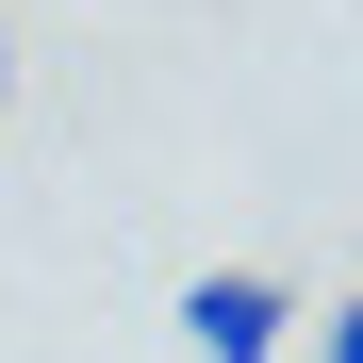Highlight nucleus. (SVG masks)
Wrapping results in <instances>:
<instances>
[{"label": "nucleus", "instance_id": "f03ea898", "mask_svg": "<svg viewBox=\"0 0 363 363\" xmlns=\"http://www.w3.org/2000/svg\"><path fill=\"white\" fill-rule=\"evenodd\" d=\"M314 363H363V297H347V314H314Z\"/></svg>", "mask_w": 363, "mask_h": 363}, {"label": "nucleus", "instance_id": "f257e3e1", "mask_svg": "<svg viewBox=\"0 0 363 363\" xmlns=\"http://www.w3.org/2000/svg\"><path fill=\"white\" fill-rule=\"evenodd\" d=\"M182 347H199V363H281L297 347V297L264 264H215V281H182Z\"/></svg>", "mask_w": 363, "mask_h": 363}, {"label": "nucleus", "instance_id": "7ed1b4c3", "mask_svg": "<svg viewBox=\"0 0 363 363\" xmlns=\"http://www.w3.org/2000/svg\"><path fill=\"white\" fill-rule=\"evenodd\" d=\"M0 83H17V17H0Z\"/></svg>", "mask_w": 363, "mask_h": 363}]
</instances>
